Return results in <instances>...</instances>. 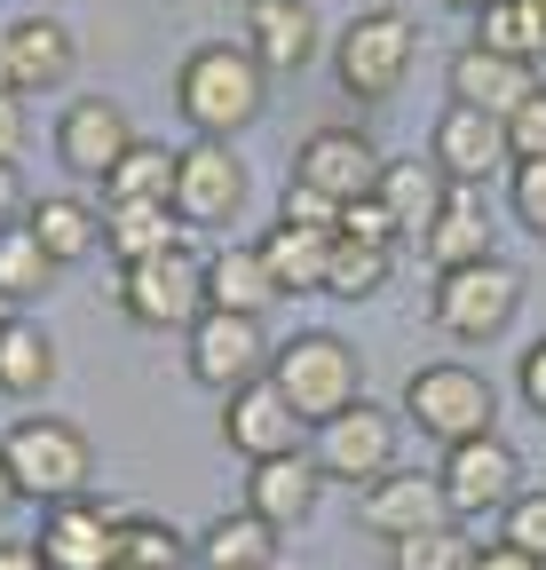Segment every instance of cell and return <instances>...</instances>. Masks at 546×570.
Instances as JSON below:
<instances>
[{"label": "cell", "instance_id": "obj_34", "mask_svg": "<svg viewBox=\"0 0 546 570\" xmlns=\"http://www.w3.org/2000/svg\"><path fill=\"white\" fill-rule=\"evenodd\" d=\"M475 554H484V547H475L459 523H436V531H413V539L388 547L396 570H475Z\"/></svg>", "mask_w": 546, "mask_h": 570}, {"label": "cell", "instance_id": "obj_2", "mask_svg": "<svg viewBox=\"0 0 546 570\" xmlns=\"http://www.w3.org/2000/svg\"><path fill=\"white\" fill-rule=\"evenodd\" d=\"M269 381H278V396L301 412V428H325L349 404H365V365H357V348L340 333H294L278 356H269Z\"/></svg>", "mask_w": 546, "mask_h": 570}, {"label": "cell", "instance_id": "obj_41", "mask_svg": "<svg viewBox=\"0 0 546 570\" xmlns=\"http://www.w3.org/2000/svg\"><path fill=\"white\" fill-rule=\"evenodd\" d=\"M515 389H523V404L546 420V341H530V348H523V365H515Z\"/></svg>", "mask_w": 546, "mask_h": 570}, {"label": "cell", "instance_id": "obj_5", "mask_svg": "<svg viewBox=\"0 0 546 570\" xmlns=\"http://www.w3.org/2000/svg\"><path fill=\"white\" fill-rule=\"evenodd\" d=\"M404 420H413L428 444L451 452L467 436H492L499 404H492V381L475 365H420L413 381H404Z\"/></svg>", "mask_w": 546, "mask_h": 570}, {"label": "cell", "instance_id": "obj_45", "mask_svg": "<svg viewBox=\"0 0 546 570\" xmlns=\"http://www.w3.org/2000/svg\"><path fill=\"white\" fill-rule=\"evenodd\" d=\"M24 508V483H17V468H9V452H0V523H9Z\"/></svg>", "mask_w": 546, "mask_h": 570}, {"label": "cell", "instance_id": "obj_29", "mask_svg": "<svg viewBox=\"0 0 546 570\" xmlns=\"http://www.w3.org/2000/svg\"><path fill=\"white\" fill-rule=\"evenodd\" d=\"M40 389H56V341L32 317H17L0 333V396H40Z\"/></svg>", "mask_w": 546, "mask_h": 570}, {"label": "cell", "instance_id": "obj_20", "mask_svg": "<svg viewBox=\"0 0 546 570\" xmlns=\"http://www.w3.org/2000/svg\"><path fill=\"white\" fill-rule=\"evenodd\" d=\"M317 499H325L317 452H286V460H254V468H246V508L269 515L278 531H286V523H309Z\"/></svg>", "mask_w": 546, "mask_h": 570}, {"label": "cell", "instance_id": "obj_42", "mask_svg": "<svg viewBox=\"0 0 546 570\" xmlns=\"http://www.w3.org/2000/svg\"><path fill=\"white\" fill-rule=\"evenodd\" d=\"M17 151H24V96L0 88V167H17Z\"/></svg>", "mask_w": 546, "mask_h": 570}, {"label": "cell", "instance_id": "obj_27", "mask_svg": "<svg viewBox=\"0 0 546 570\" xmlns=\"http://www.w3.org/2000/svg\"><path fill=\"white\" fill-rule=\"evenodd\" d=\"M175 183H182V151H167V142H135V151L103 175V198L111 206H175Z\"/></svg>", "mask_w": 546, "mask_h": 570}, {"label": "cell", "instance_id": "obj_25", "mask_svg": "<svg viewBox=\"0 0 546 570\" xmlns=\"http://www.w3.org/2000/svg\"><path fill=\"white\" fill-rule=\"evenodd\" d=\"M261 262L278 277V294H325V269H332V238L325 230H294V223H269L261 238Z\"/></svg>", "mask_w": 546, "mask_h": 570}, {"label": "cell", "instance_id": "obj_30", "mask_svg": "<svg viewBox=\"0 0 546 570\" xmlns=\"http://www.w3.org/2000/svg\"><path fill=\"white\" fill-rule=\"evenodd\" d=\"M103 246L119 254V269L151 262V254H175L182 246V214L175 206H111V238Z\"/></svg>", "mask_w": 546, "mask_h": 570}, {"label": "cell", "instance_id": "obj_32", "mask_svg": "<svg viewBox=\"0 0 546 570\" xmlns=\"http://www.w3.org/2000/svg\"><path fill=\"white\" fill-rule=\"evenodd\" d=\"M475 48L515 56V63H538L546 56V9H530V0H499V9L475 17Z\"/></svg>", "mask_w": 546, "mask_h": 570}, {"label": "cell", "instance_id": "obj_13", "mask_svg": "<svg viewBox=\"0 0 546 570\" xmlns=\"http://www.w3.org/2000/svg\"><path fill=\"white\" fill-rule=\"evenodd\" d=\"M380 151H373V135H357V127H317L301 151H294V183H309V190H325L332 206H357V198H373L380 190Z\"/></svg>", "mask_w": 546, "mask_h": 570}, {"label": "cell", "instance_id": "obj_43", "mask_svg": "<svg viewBox=\"0 0 546 570\" xmlns=\"http://www.w3.org/2000/svg\"><path fill=\"white\" fill-rule=\"evenodd\" d=\"M475 570H546V562H530L523 547H507V539H499V547H484V554H475Z\"/></svg>", "mask_w": 546, "mask_h": 570}, {"label": "cell", "instance_id": "obj_16", "mask_svg": "<svg viewBox=\"0 0 546 570\" xmlns=\"http://www.w3.org/2000/svg\"><path fill=\"white\" fill-rule=\"evenodd\" d=\"M365 531L373 539H413V531H436V523H459L451 515V491H444V475H420V468H388L380 483H365Z\"/></svg>", "mask_w": 546, "mask_h": 570}, {"label": "cell", "instance_id": "obj_46", "mask_svg": "<svg viewBox=\"0 0 546 570\" xmlns=\"http://www.w3.org/2000/svg\"><path fill=\"white\" fill-rule=\"evenodd\" d=\"M9 206H17V167H0V230H9Z\"/></svg>", "mask_w": 546, "mask_h": 570}, {"label": "cell", "instance_id": "obj_8", "mask_svg": "<svg viewBox=\"0 0 546 570\" xmlns=\"http://www.w3.org/2000/svg\"><path fill=\"white\" fill-rule=\"evenodd\" d=\"M40 562L48 570H119V547H127V515L111 499H56L40 508Z\"/></svg>", "mask_w": 546, "mask_h": 570}, {"label": "cell", "instance_id": "obj_12", "mask_svg": "<svg viewBox=\"0 0 546 570\" xmlns=\"http://www.w3.org/2000/svg\"><path fill=\"white\" fill-rule=\"evenodd\" d=\"M135 142H143V135H135V119H127L111 96H72V104H63V119H56V159L72 167L80 183H103V175L135 151Z\"/></svg>", "mask_w": 546, "mask_h": 570}, {"label": "cell", "instance_id": "obj_44", "mask_svg": "<svg viewBox=\"0 0 546 570\" xmlns=\"http://www.w3.org/2000/svg\"><path fill=\"white\" fill-rule=\"evenodd\" d=\"M0 570H48L32 539H0Z\"/></svg>", "mask_w": 546, "mask_h": 570}, {"label": "cell", "instance_id": "obj_38", "mask_svg": "<svg viewBox=\"0 0 546 570\" xmlns=\"http://www.w3.org/2000/svg\"><path fill=\"white\" fill-rule=\"evenodd\" d=\"M278 223H294V230H325V238H340V206H332L325 190H309V183H294V190H286V206H278Z\"/></svg>", "mask_w": 546, "mask_h": 570}, {"label": "cell", "instance_id": "obj_39", "mask_svg": "<svg viewBox=\"0 0 546 570\" xmlns=\"http://www.w3.org/2000/svg\"><path fill=\"white\" fill-rule=\"evenodd\" d=\"M507 151H515V167H523V159H546V88L507 119Z\"/></svg>", "mask_w": 546, "mask_h": 570}, {"label": "cell", "instance_id": "obj_17", "mask_svg": "<svg viewBox=\"0 0 546 570\" xmlns=\"http://www.w3.org/2000/svg\"><path fill=\"white\" fill-rule=\"evenodd\" d=\"M499 167H515V151H507V119L467 111V104H444V119H436V175L484 190Z\"/></svg>", "mask_w": 546, "mask_h": 570}, {"label": "cell", "instance_id": "obj_26", "mask_svg": "<svg viewBox=\"0 0 546 570\" xmlns=\"http://www.w3.org/2000/svg\"><path fill=\"white\" fill-rule=\"evenodd\" d=\"M278 294V277H269L261 246H230V254H207V309H238V317H261Z\"/></svg>", "mask_w": 546, "mask_h": 570}, {"label": "cell", "instance_id": "obj_10", "mask_svg": "<svg viewBox=\"0 0 546 570\" xmlns=\"http://www.w3.org/2000/svg\"><path fill=\"white\" fill-rule=\"evenodd\" d=\"M444 491H451V515H507L515 499H523V460H515V444L499 436H467V444H451L444 452Z\"/></svg>", "mask_w": 546, "mask_h": 570}, {"label": "cell", "instance_id": "obj_33", "mask_svg": "<svg viewBox=\"0 0 546 570\" xmlns=\"http://www.w3.org/2000/svg\"><path fill=\"white\" fill-rule=\"evenodd\" d=\"M56 254L32 238V223H9V230H0V294H9V302H40L48 294V285H56Z\"/></svg>", "mask_w": 546, "mask_h": 570}, {"label": "cell", "instance_id": "obj_4", "mask_svg": "<svg viewBox=\"0 0 546 570\" xmlns=\"http://www.w3.org/2000/svg\"><path fill=\"white\" fill-rule=\"evenodd\" d=\"M0 452H9L24 499H40V508H56V499H80L88 475H96V444H88V428L72 420H56V412H24L9 436H0Z\"/></svg>", "mask_w": 546, "mask_h": 570}, {"label": "cell", "instance_id": "obj_22", "mask_svg": "<svg viewBox=\"0 0 546 570\" xmlns=\"http://www.w3.org/2000/svg\"><path fill=\"white\" fill-rule=\"evenodd\" d=\"M428 269H459V262H484L492 254V206L475 183H444V206L428 223Z\"/></svg>", "mask_w": 546, "mask_h": 570}, {"label": "cell", "instance_id": "obj_7", "mask_svg": "<svg viewBox=\"0 0 546 570\" xmlns=\"http://www.w3.org/2000/svg\"><path fill=\"white\" fill-rule=\"evenodd\" d=\"M111 294H119V309H127L135 325H151V333L198 325V317H207V262H198L190 246L151 254V262H127Z\"/></svg>", "mask_w": 546, "mask_h": 570}, {"label": "cell", "instance_id": "obj_47", "mask_svg": "<svg viewBox=\"0 0 546 570\" xmlns=\"http://www.w3.org/2000/svg\"><path fill=\"white\" fill-rule=\"evenodd\" d=\"M444 9H459V17H484V9H499V0H444Z\"/></svg>", "mask_w": 546, "mask_h": 570}, {"label": "cell", "instance_id": "obj_3", "mask_svg": "<svg viewBox=\"0 0 546 570\" xmlns=\"http://www.w3.org/2000/svg\"><path fill=\"white\" fill-rule=\"evenodd\" d=\"M523 309V269L484 254V262H459V269H436V294H428V317L436 333H451L459 348H484L515 325Z\"/></svg>", "mask_w": 546, "mask_h": 570}, {"label": "cell", "instance_id": "obj_9", "mask_svg": "<svg viewBox=\"0 0 546 570\" xmlns=\"http://www.w3.org/2000/svg\"><path fill=\"white\" fill-rule=\"evenodd\" d=\"M317 468H325V483H380L388 468H396V412L388 404H349V412H340V420H325L317 428Z\"/></svg>", "mask_w": 546, "mask_h": 570}, {"label": "cell", "instance_id": "obj_1", "mask_svg": "<svg viewBox=\"0 0 546 570\" xmlns=\"http://www.w3.org/2000/svg\"><path fill=\"white\" fill-rule=\"evenodd\" d=\"M261 104H269V71H261V56L246 40H207V48H190L182 71H175V111L198 135H215V142L246 135L261 119Z\"/></svg>", "mask_w": 546, "mask_h": 570}, {"label": "cell", "instance_id": "obj_23", "mask_svg": "<svg viewBox=\"0 0 546 570\" xmlns=\"http://www.w3.org/2000/svg\"><path fill=\"white\" fill-rule=\"evenodd\" d=\"M24 223H32V238H40L56 262H88V254H103V238H111V214H96L80 190H48V198H32Z\"/></svg>", "mask_w": 546, "mask_h": 570}, {"label": "cell", "instance_id": "obj_36", "mask_svg": "<svg viewBox=\"0 0 546 570\" xmlns=\"http://www.w3.org/2000/svg\"><path fill=\"white\" fill-rule=\"evenodd\" d=\"M507 206H515V223H523L530 238H546V159L507 167Z\"/></svg>", "mask_w": 546, "mask_h": 570}, {"label": "cell", "instance_id": "obj_31", "mask_svg": "<svg viewBox=\"0 0 546 570\" xmlns=\"http://www.w3.org/2000/svg\"><path fill=\"white\" fill-rule=\"evenodd\" d=\"M388 269H396V246H373V238L340 230L332 238V269H325V294L332 302H373L380 285H388Z\"/></svg>", "mask_w": 546, "mask_h": 570}, {"label": "cell", "instance_id": "obj_40", "mask_svg": "<svg viewBox=\"0 0 546 570\" xmlns=\"http://www.w3.org/2000/svg\"><path fill=\"white\" fill-rule=\"evenodd\" d=\"M340 230H349V238H373V246H396V238H404V230H396V214L380 206V190L357 198V206H340Z\"/></svg>", "mask_w": 546, "mask_h": 570}, {"label": "cell", "instance_id": "obj_6", "mask_svg": "<svg viewBox=\"0 0 546 570\" xmlns=\"http://www.w3.org/2000/svg\"><path fill=\"white\" fill-rule=\"evenodd\" d=\"M413 71V17L404 9H365L349 32L332 40V80L357 104H388Z\"/></svg>", "mask_w": 546, "mask_h": 570}, {"label": "cell", "instance_id": "obj_19", "mask_svg": "<svg viewBox=\"0 0 546 570\" xmlns=\"http://www.w3.org/2000/svg\"><path fill=\"white\" fill-rule=\"evenodd\" d=\"M546 80H538V63H515V56H492V48H459L451 56V104H467V111H492V119H515L530 96H538Z\"/></svg>", "mask_w": 546, "mask_h": 570}, {"label": "cell", "instance_id": "obj_50", "mask_svg": "<svg viewBox=\"0 0 546 570\" xmlns=\"http://www.w3.org/2000/svg\"><path fill=\"white\" fill-rule=\"evenodd\" d=\"M530 9H546V0H530Z\"/></svg>", "mask_w": 546, "mask_h": 570}, {"label": "cell", "instance_id": "obj_15", "mask_svg": "<svg viewBox=\"0 0 546 570\" xmlns=\"http://www.w3.org/2000/svg\"><path fill=\"white\" fill-rule=\"evenodd\" d=\"M222 444L254 468V460H286V452H301V412L278 396V381H246V389H230L222 396Z\"/></svg>", "mask_w": 546, "mask_h": 570}, {"label": "cell", "instance_id": "obj_35", "mask_svg": "<svg viewBox=\"0 0 546 570\" xmlns=\"http://www.w3.org/2000/svg\"><path fill=\"white\" fill-rule=\"evenodd\" d=\"M119 562H143V570H182V539L159 523V515H127V547Z\"/></svg>", "mask_w": 546, "mask_h": 570}, {"label": "cell", "instance_id": "obj_18", "mask_svg": "<svg viewBox=\"0 0 546 570\" xmlns=\"http://www.w3.org/2000/svg\"><path fill=\"white\" fill-rule=\"evenodd\" d=\"M72 63H80V40L56 17H17L9 32H0V88H17V96L72 80Z\"/></svg>", "mask_w": 546, "mask_h": 570}, {"label": "cell", "instance_id": "obj_49", "mask_svg": "<svg viewBox=\"0 0 546 570\" xmlns=\"http://www.w3.org/2000/svg\"><path fill=\"white\" fill-rule=\"evenodd\" d=\"M119 570H143V562H119Z\"/></svg>", "mask_w": 546, "mask_h": 570}, {"label": "cell", "instance_id": "obj_24", "mask_svg": "<svg viewBox=\"0 0 546 570\" xmlns=\"http://www.w3.org/2000/svg\"><path fill=\"white\" fill-rule=\"evenodd\" d=\"M198 570H278V523L254 515V508H230L198 531Z\"/></svg>", "mask_w": 546, "mask_h": 570}, {"label": "cell", "instance_id": "obj_11", "mask_svg": "<svg viewBox=\"0 0 546 570\" xmlns=\"http://www.w3.org/2000/svg\"><path fill=\"white\" fill-rule=\"evenodd\" d=\"M238 206H246V159L230 151V142L198 135L190 151H182V183H175L182 230H230V223H238Z\"/></svg>", "mask_w": 546, "mask_h": 570}, {"label": "cell", "instance_id": "obj_21", "mask_svg": "<svg viewBox=\"0 0 546 570\" xmlns=\"http://www.w3.org/2000/svg\"><path fill=\"white\" fill-rule=\"evenodd\" d=\"M246 48L261 71H301L317 56V9L309 0H246Z\"/></svg>", "mask_w": 546, "mask_h": 570}, {"label": "cell", "instance_id": "obj_37", "mask_svg": "<svg viewBox=\"0 0 546 570\" xmlns=\"http://www.w3.org/2000/svg\"><path fill=\"white\" fill-rule=\"evenodd\" d=\"M499 539L523 547L530 562H546V491H523V499H515V508L499 515Z\"/></svg>", "mask_w": 546, "mask_h": 570}, {"label": "cell", "instance_id": "obj_14", "mask_svg": "<svg viewBox=\"0 0 546 570\" xmlns=\"http://www.w3.org/2000/svg\"><path fill=\"white\" fill-rule=\"evenodd\" d=\"M190 373L207 381L215 396L246 389L269 373V341H261V317H238V309H207L190 325Z\"/></svg>", "mask_w": 546, "mask_h": 570}, {"label": "cell", "instance_id": "obj_48", "mask_svg": "<svg viewBox=\"0 0 546 570\" xmlns=\"http://www.w3.org/2000/svg\"><path fill=\"white\" fill-rule=\"evenodd\" d=\"M9 325H17V302H9V294H0V333H9Z\"/></svg>", "mask_w": 546, "mask_h": 570}, {"label": "cell", "instance_id": "obj_28", "mask_svg": "<svg viewBox=\"0 0 546 570\" xmlns=\"http://www.w3.org/2000/svg\"><path fill=\"white\" fill-rule=\"evenodd\" d=\"M380 206L396 214V230H404V238H428L436 206H444L436 159H388V167H380Z\"/></svg>", "mask_w": 546, "mask_h": 570}]
</instances>
